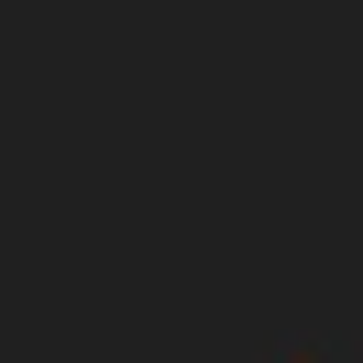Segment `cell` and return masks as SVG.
Wrapping results in <instances>:
<instances>
[{"label":"cell","instance_id":"1","mask_svg":"<svg viewBox=\"0 0 363 363\" xmlns=\"http://www.w3.org/2000/svg\"><path fill=\"white\" fill-rule=\"evenodd\" d=\"M264 363H341L330 341H286V352H264Z\"/></svg>","mask_w":363,"mask_h":363}]
</instances>
